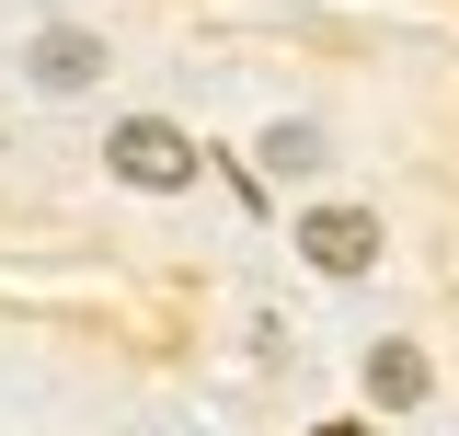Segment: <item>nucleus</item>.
I'll return each mask as SVG.
<instances>
[{"label": "nucleus", "instance_id": "obj_1", "mask_svg": "<svg viewBox=\"0 0 459 436\" xmlns=\"http://www.w3.org/2000/svg\"><path fill=\"white\" fill-rule=\"evenodd\" d=\"M104 161H115V184H150V196H184L195 184V138L172 126V115H126L104 138Z\"/></svg>", "mask_w": 459, "mask_h": 436}, {"label": "nucleus", "instance_id": "obj_5", "mask_svg": "<svg viewBox=\"0 0 459 436\" xmlns=\"http://www.w3.org/2000/svg\"><path fill=\"white\" fill-rule=\"evenodd\" d=\"M264 172H276V184H310V172H322V138H310V126H276V138H264Z\"/></svg>", "mask_w": 459, "mask_h": 436}, {"label": "nucleus", "instance_id": "obj_6", "mask_svg": "<svg viewBox=\"0 0 459 436\" xmlns=\"http://www.w3.org/2000/svg\"><path fill=\"white\" fill-rule=\"evenodd\" d=\"M322 436H379V425H322Z\"/></svg>", "mask_w": 459, "mask_h": 436}, {"label": "nucleus", "instance_id": "obj_4", "mask_svg": "<svg viewBox=\"0 0 459 436\" xmlns=\"http://www.w3.org/2000/svg\"><path fill=\"white\" fill-rule=\"evenodd\" d=\"M425 379H437V368H425V344H368V390H379V402H391V414H413V402H425Z\"/></svg>", "mask_w": 459, "mask_h": 436}, {"label": "nucleus", "instance_id": "obj_3", "mask_svg": "<svg viewBox=\"0 0 459 436\" xmlns=\"http://www.w3.org/2000/svg\"><path fill=\"white\" fill-rule=\"evenodd\" d=\"M23 69H35L47 92H92V81H104V35H81V23H47Z\"/></svg>", "mask_w": 459, "mask_h": 436}, {"label": "nucleus", "instance_id": "obj_2", "mask_svg": "<svg viewBox=\"0 0 459 436\" xmlns=\"http://www.w3.org/2000/svg\"><path fill=\"white\" fill-rule=\"evenodd\" d=\"M299 253H310L322 275H368V265H379V218H368V207H310V218H299Z\"/></svg>", "mask_w": 459, "mask_h": 436}]
</instances>
